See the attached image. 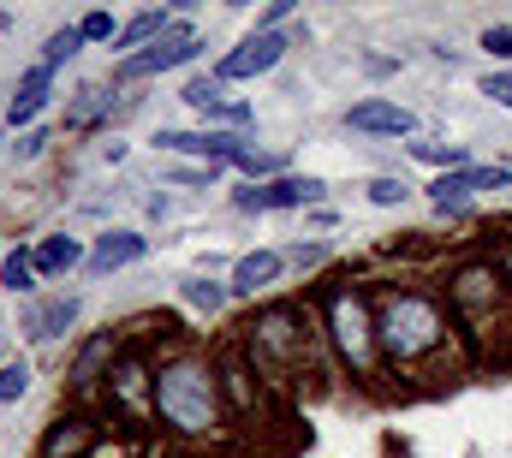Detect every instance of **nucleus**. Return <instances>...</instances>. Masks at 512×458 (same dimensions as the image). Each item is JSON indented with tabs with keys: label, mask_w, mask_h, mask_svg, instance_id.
Returning a JSON list of instances; mask_svg holds the SVG:
<instances>
[{
	"label": "nucleus",
	"mask_w": 512,
	"mask_h": 458,
	"mask_svg": "<svg viewBox=\"0 0 512 458\" xmlns=\"http://www.w3.org/2000/svg\"><path fill=\"white\" fill-rule=\"evenodd\" d=\"M179 298H185L197 316H221L233 292H227V280H209V274H185V280H179Z\"/></svg>",
	"instance_id": "nucleus-18"
},
{
	"label": "nucleus",
	"mask_w": 512,
	"mask_h": 458,
	"mask_svg": "<svg viewBox=\"0 0 512 458\" xmlns=\"http://www.w3.org/2000/svg\"><path fill=\"white\" fill-rule=\"evenodd\" d=\"M30 262H36L42 280H60V274H72V268H84L90 250H84V238H72V232H48V238H36Z\"/></svg>",
	"instance_id": "nucleus-14"
},
{
	"label": "nucleus",
	"mask_w": 512,
	"mask_h": 458,
	"mask_svg": "<svg viewBox=\"0 0 512 458\" xmlns=\"http://www.w3.org/2000/svg\"><path fill=\"white\" fill-rule=\"evenodd\" d=\"M78 48H84V36H78V24H60V30H54V36L42 42V66H54V72H60V66H66V60H72Z\"/></svg>",
	"instance_id": "nucleus-23"
},
{
	"label": "nucleus",
	"mask_w": 512,
	"mask_h": 458,
	"mask_svg": "<svg viewBox=\"0 0 512 458\" xmlns=\"http://www.w3.org/2000/svg\"><path fill=\"white\" fill-rule=\"evenodd\" d=\"M477 96H489L495 108H507V114H512V72H501V66H495V72H483V78H477Z\"/></svg>",
	"instance_id": "nucleus-28"
},
{
	"label": "nucleus",
	"mask_w": 512,
	"mask_h": 458,
	"mask_svg": "<svg viewBox=\"0 0 512 458\" xmlns=\"http://www.w3.org/2000/svg\"><path fill=\"white\" fill-rule=\"evenodd\" d=\"M233 173H245L251 185H268V179L286 173V155H274V149H245V155L233 161Z\"/></svg>",
	"instance_id": "nucleus-22"
},
{
	"label": "nucleus",
	"mask_w": 512,
	"mask_h": 458,
	"mask_svg": "<svg viewBox=\"0 0 512 458\" xmlns=\"http://www.w3.org/2000/svg\"><path fill=\"white\" fill-rule=\"evenodd\" d=\"M30 393V363L24 357H6L0 363V405H18Z\"/></svg>",
	"instance_id": "nucleus-24"
},
{
	"label": "nucleus",
	"mask_w": 512,
	"mask_h": 458,
	"mask_svg": "<svg viewBox=\"0 0 512 458\" xmlns=\"http://www.w3.org/2000/svg\"><path fill=\"white\" fill-rule=\"evenodd\" d=\"M459 334L453 310L435 298V292H417V286H387L376 298V345L393 369H423L435 363L447 340Z\"/></svg>",
	"instance_id": "nucleus-1"
},
{
	"label": "nucleus",
	"mask_w": 512,
	"mask_h": 458,
	"mask_svg": "<svg viewBox=\"0 0 512 458\" xmlns=\"http://www.w3.org/2000/svg\"><path fill=\"white\" fill-rule=\"evenodd\" d=\"M36 262H30V250H6V262H0V286L12 292V298H30L36 292Z\"/></svg>",
	"instance_id": "nucleus-20"
},
{
	"label": "nucleus",
	"mask_w": 512,
	"mask_h": 458,
	"mask_svg": "<svg viewBox=\"0 0 512 458\" xmlns=\"http://www.w3.org/2000/svg\"><path fill=\"white\" fill-rule=\"evenodd\" d=\"M465 197H477V167H465V173H441L435 185H429V203L447 215V209H465Z\"/></svg>",
	"instance_id": "nucleus-19"
},
{
	"label": "nucleus",
	"mask_w": 512,
	"mask_h": 458,
	"mask_svg": "<svg viewBox=\"0 0 512 458\" xmlns=\"http://www.w3.org/2000/svg\"><path fill=\"white\" fill-rule=\"evenodd\" d=\"M495 268H501V280H507V298H512V244L501 250V262H495Z\"/></svg>",
	"instance_id": "nucleus-32"
},
{
	"label": "nucleus",
	"mask_w": 512,
	"mask_h": 458,
	"mask_svg": "<svg viewBox=\"0 0 512 458\" xmlns=\"http://www.w3.org/2000/svg\"><path fill=\"white\" fill-rule=\"evenodd\" d=\"M203 54V36H197V24H185V18H173V30L161 36V42H149L143 54H131L114 66V78L120 84H137V78H161V72H173V66H191Z\"/></svg>",
	"instance_id": "nucleus-5"
},
{
	"label": "nucleus",
	"mask_w": 512,
	"mask_h": 458,
	"mask_svg": "<svg viewBox=\"0 0 512 458\" xmlns=\"http://www.w3.org/2000/svg\"><path fill=\"white\" fill-rule=\"evenodd\" d=\"M78 36H84V42H108V48H114L120 24H114V12H102V6H96V12H84V18H78Z\"/></svg>",
	"instance_id": "nucleus-27"
},
{
	"label": "nucleus",
	"mask_w": 512,
	"mask_h": 458,
	"mask_svg": "<svg viewBox=\"0 0 512 458\" xmlns=\"http://www.w3.org/2000/svg\"><path fill=\"white\" fill-rule=\"evenodd\" d=\"M155 149H161V155H191V161H203V167H233L251 143H245L239 131L203 125V131H155Z\"/></svg>",
	"instance_id": "nucleus-7"
},
{
	"label": "nucleus",
	"mask_w": 512,
	"mask_h": 458,
	"mask_svg": "<svg viewBox=\"0 0 512 458\" xmlns=\"http://www.w3.org/2000/svg\"><path fill=\"white\" fill-rule=\"evenodd\" d=\"M304 322L292 316V310H268V316H256L251 328V345L256 351H286V357H304Z\"/></svg>",
	"instance_id": "nucleus-15"
},
{
	"label": "nucleus",
	"mask_w": 512,
	"mask_h": 458,
	"mask_svg": "<svg viewBox=\"0 0 512 458\" xmlns=\"http://www.w3.org/2000/svg\"><path fill=\"white\" fill-rule=\"evenodd\" d=\"M292 6H298V0H274V6H268V12L256 18V30H262V36H274V30H280V24L292 18Z\"/></svg>",
	"instance_id": "nucleus-30"
},
{
	"label": "nucleus",
	"mask_w": 512,
	"mask_h": 458,
	"mask_svg": "<svg viewBox=\"0 0 512 458\" xmlns=\"http://www.w3.org/2000/svg\"><path fill=\"white\" fill-rule=\"evenodd\" d=\"M167 30H173V18L149 6V12H137V18H126V24H120V36H114V54H120V60H131V54H143L149 42H161Z\"/></svg>",
	"instance_id": "nucleus-16"
},
{
	"label": "nucleus",
	"mask_w": 512,
	"mask_h": 458,
	"mask_svg": "<svg viewBox=\"0 0 512 458\" xmlns=\"http://www.w3.org/2000/svg\"><path fill=\"white\" fill-rule=\"evenodd\" d=\"M346 131H358V137H411L417 131V114L399 108V102H387V96H370V102H352L346 108Z\"/></svg>",
	"instance_id": "nucleus-9"
},
{
	"label": "nucleus",
	"mask_w": 512,
	"mask_h": 458,
	"mask_svg": "<svg viewBox=\"0 0 512 458\" xmlns=\"http://www.w3.org/2000/svg\"><path fill=\"white\" fill-rule=\"evenodd\" d=\"M411 161L441 167V173H465V167H477L471 149H465V143H447V137H417V143H411Z\"/></svg>",
	"instance_id": "nucleus-17"
},
{
	"label": "nucleus",
	"mask_w": 512,
	"mask_h": 458,
	"mask_svg": "<svg viewBox=\"0 0 512 458\" xmlns=\"http://www.w3.org/2000/svg\"><path fill=\"white\" fill-rule=\"evenodd\" d=\"M0 262H6V250H0Z\"/></svg>",
	"instance_id": "nucleus-34"
},
{
	"label": "nucleus",
	"mask_w": 512,
	"mask_h": 458,
	"mask_svg": "<svg viewBox=\"0 0 512 458\" xmlns=\"http://www.w3.org/2000/svg\"><path fill=\"white\" fill-rule=\"evenodd\" d=\"M48 143H54V137H48V125H30V131H24V137L12 143V155H18V161H36V155H42Z\"/></svg>",
	"instance_id": "nucleus-29"
},
{
	"label": "nucleus",
	"mask_w": 512,
	"mask_h": 458,
	"mask_svg": "<svg viewBox=\"0 0 512 458\" xmlns=\"http://www.w3.org/2000/svg\"><path fill=\"white\" fill-rule=\"evenodd\" d=\"M149 405H155V417H161L173 435H185V441H209V435L221 429V381H215V369H209L203 357H191V351H179V357H167V363L155 369Z\"/></svg>",
	"instance_id": "nucleus-2"
},
{
	"label": "nucleus",
	"mask_w": 512,
	"mask_h": 458,
	"mask_svg": "<svg viewBox=\"0 0 512 458\" xmlns=\"http://www.w3.org/2000/svg\"><path fill=\"white\" fill-rule=\"evenodd\" d=\"M84 447H90V423L72 417V423H54V435L42 441V458H78Z\"/></svg>",
	"instance_id": "nucleus-21"
},
{
	"label": "nucleus",
	"mask_w": 512,
	"mask_h": 458,
	"mask_svg": "<svg viewBox=\"0 0 512 458\" xmlns=\"http://www.w3.org/2000/svg\"><path fill=\"white\" fill-rule=\"evenodd\" d=\"M501 298H507V280H501V268L483 262V256H471V262H459V268L447 274V310H453L459 328H483V322L501 310Z\"/></svg>",
	"instance_id": "nucleus-4"
},
{
	"label": "nucleus",
	"mask_w": 512,
	"mask_h": 458,
	"mask_svg": "<svg viewBox=\"0 0 512 458\" xmlns=\"http://www.w3.org/2000/svg\"><path fill=\"white\" fill-rule=\"evenodd\" d=\"M364 72H370V78H387V72H399V60H387V54H364Z\"/></svg>",
	"instance_id": "nucleus-31"
},
{
	"label": "nucleus",
	"mask_w": 512,
	"mask_h": 458,
	"mask_svg": "<svg viewBox=\"0 0 512 458\" xmlns=\"http://www.w3.org/2000/svg\"><path fill=\"white\" fill-rule=\"evenodd\" d=\"M280 274H286V250H251V256H239V262H233L227 292H233V298H262Z\"/></svg>",
	"instance_id": "nucleus-13"
},
{
	"label": "nucleus",
	"mask_w": 512,
	"mask_h": 458,
	"mask_svg": "<svg viewBox=\"0 0 512 458\" xmlns=\"http://www.w3.org/2000/svg\"><path fill=\"white\" fill-rule=\"evenodd\" d=\"M48 90H54V66H30L24 78H18V90H12V102H6V131H30L36 119H42V108H48Z\"/></svg>",
	"instance_id": "nucleus-11"
},
{
	"label": "nucleus",
	"mask_w": 512,
	"mask_h": 458,
	"mask_svg": "<svg viewBox=\"0 0 512 458\" xmlns=\"http://www.w3.org/2000/svg\"><path fill=\"white\" fill-rule=\"evenodd\" d=\"M143 256H149V238H143L137 227H108L96 244H90V262H84V268H90L96 280H108V274H120V268H131V262H143Z\"/></svg>",
	"instance_id": "nucleus-10"
},
{
	"label": "nucleus",
	"mask_w": 512,
	"mask_h": 458,
	"mask_svg": "<svg viewBox=\"0 0 512 458\" xmlns=\"http://www.w3.org/2000/svg\"><path fill=\"white\" fill-rule=\"evenodd\" d=\"M72 322H78V298H72V292H60V298H42V304H24V310H18V328H24V340H30V345L60 340Z\"/></svg>",
	"instance_id": "nucleus-12"
},
{
	"label": "nucleus",
	"mask_w": 512,
	"mask_h": 458,
	"mask_svg": "<svg viewBox=\"0 0 512 458\" xmlns=\"http://www.w3.org/2000/svg\"><path fill=\"white\" fill-rule=\"evenodd\" d=\"M322 197H328V179H316V173H280L268 185L233 191V209L239 215H274V209H304V203H322Z\"/></svg>",
	"instance_id": "nucleus-6"
},
{
	"label": "nucleus",
	"mask_w": 512,
	"mask_h": 458,
	"mask_svg": "<svg viewBox=\"0 0 512 458\" xmlns=\"http://www.w3.org/2000/svg\"><path fill=\"white\" fill-rule=\"evenodd\" d=\"M286 48H292V36H286V30H274V36L251 30V36H245L233 54H221L215 78H221V84H245V78H262V72H274V66L286 60Z\"/></svg>",
	"instance_id": "nucleus-8"
},
{
	"label": "nucleus",
	"mask_w": 512,
	"mask_h": 458,
	"mask_svg": "<svg viewBox=\"0 0 512 458\" xmlns=\"http://www.w3.org/2000/svg\"><path fill=\"white\" fill-rule=\"evenodd\" d=\"M322 328H328V345L340 351V363L358 381L376 375V357H382V345H376V298L364 286H334L322 298Z\"/></svg>",
	"instance_id": "nucleus-3"
},
{
	"label": "nucleus",
	"mask_w": 512,
	"mask_h": 458,
	"mask_svg": "<svg viewBox=\"0 0 512 458\" xmlns=\"http://www.w3.org/2000/svg\"><path fill=\"white\" fill-rule=\"evenodd\" d=\"M0 363H6V322H0Z\"/></svg>",
	"instance_id": "nucleus-33"
},
{
	"label": "nucleus",
	"mask_w": 512,
	"mask_h": 458,
	"mask_svg": "<svg viewBox=\"0 0 512 458\" xmlns=\"http://www.w3.org/2000/svg\"><path fill=\"white\" fill-rule=\"evenodd\" d=\"M477 48H483L489 60H501V72H512V24H489V30L477 36Z\"/></svg>",
	"instance_id": "nucleus-26"
},
{
	"label": "nucleus",
	"mask_w": 512,
	"mask_h": 458,
	"mask_svg": "<svg viewBox=\"0 0 512 458\" xmlns=\"http://www.w3.org/2000/svg\"><path fill=\"white\" fill-rule=\"evenodd\" d=\"M364 197H370V203H376V209H399V203H405V197H411V185H405V179H399V173H376V179H370V191H364Z\"/></svg>",
	"instance_id": "nucleus-25"
}]
</instances>
